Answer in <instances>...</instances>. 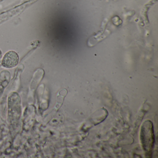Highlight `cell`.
<instances>
[{
	"instance_id": "6da1fadb",
	"label": "cell",
	"mask_w": 158,
	"mask_h": 158,
	"mask_svg": "<svg viewBox=\"0 0 158 158\" xmlns=\"http://www.w3.org/2000/svg\"><path fill=\"white\" fill-rule=\"evenodd\" d=\"M140 143L147 155H150L154 147V130L152 122L146 120L142 123L139 134Z\"/></svg>"
},
{
	"instance_id": "7a4b0ae2",
	"label": "cell",
	"mask_w": 158,
	"mask_h": 158,
	"mask_svg": "<svg viewBox=\"0 0 158 158\" xmlns=\"http://www.w3.org/2000/svg\"><path fill=\"white\" fill-rule=\"evenodd\" d=\"M19 56L14 51H9L5 54L2 61V65L7 68L15 67L19 62Z\"/></svg>"
},
{
	"instance_id": "3957f363",
	"label": "cell",
	"mask_w": 158,
	"mask_h": 158,
	"mask_svg": "<svg viewBox=\"0 0 158 158\" xmlns=\"http://www.w3.org/2000/svg\"><path fill=\"white\" fill-rule=\"evenodd\" d=\"M2 58V52L0 50V61H1Z\"/></svg>"
}]
</instances>
